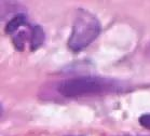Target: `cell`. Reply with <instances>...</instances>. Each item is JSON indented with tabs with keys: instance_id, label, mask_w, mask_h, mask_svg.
I'll list each match as a JSON object with an SVG mask.
<instances>
[{
	"instance_id": "1",
	"label": "cell",
	"mask_w": 150,
	"mask_h": 136,
	"mask_svg": "<svg viewBox=\"0 0 150 136\" xmlns=\"http://www.w3.org/2000/svg\"><path fill=\"white\" fill-rule=\"evenodd\" d=\"M120 89L119 82L112 79L84 76L70 78L61 82L58 85V92L64 97H86V96L105 95L116 92Z\"/></svg>"
},
{
	"instance_id": "2",
	"label": "cell",
	"mask_w": 150,
	"mask_h": 136,
	"mask_svg": "<svg viewBox=\"0 0 150 136\" xmlns=\"http://www.w3.org/2000/svg\"><path fill=\"white\" fill-rule=\"evenodd\" d=\"M100 30V23L92 13L86 10L78 11L67 43L68 48L72 52L81 51L98 37Z\"/></svg>"
},
{
	"instance_id": "6",
	"label": "cell",
	"mask_w": 150,
	"mask_h": 136,
	"mask_svg": "<svg viewBox=\"0 0 150 136\" xmlns=\"http://www.w3.org/2000/svg\"><path fill=\"white\" fill-rule=\"evenodd\" d=\"M139 123L144 127L150 130V113H145L139 117Z\"/></svg>"
},
{
	"instance_id": "3",
	"label": "cell",
	"mask_w": 150,
	"mask_h": 136,
	"mask_svg": "<svg viewBox=\"0 0 150 136\" xmlns=\"http://www.w3.org/2000/svg\"><path fill=\"white\" fill-rule=\"evenodd\" d=\"M28 26L27 18L24 14H17L15 16L10 20V22L6 26V33L9 35H14V33H17L20 28L26 27Z\"/></svg>"
},
{
	"instance_id": "4",
	"label": "cell",
	"mask_w": 150,
	"mask_h": 136,
	"mask_svg": "<svg viewBox=\"0 0 150 136\" xmlns=\"http://www.w3.org/2000/svg\"><path fill=\"white\" fill-rule=\"evenodd\" d=\"M45 31H43L41 26H38L37 25V26H34V27L31 28L30 40H29L31 51H35L39 47H41L42 43H43V41H45Z\"/></svg>"
},
{
	"instance_id": "5",
	"label": "cell",
	"mask_w": 150,
	"mask_h": 136,
	"mask_svg": "<svg viewBox=\"0 0 150 136\" xmlns=\"http://www.w3.org/2000/svg\"><path fill=\"white\" fill-rule=\"evenodd\" d=\"M29 38L27 37V33L25 30H18L16 34L13 36V43L15 48L18 51H23L25 48V43Z\"/></svg>"
}]
</instances>
